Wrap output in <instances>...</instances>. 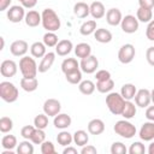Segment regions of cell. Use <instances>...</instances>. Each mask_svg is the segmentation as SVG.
Listing matches in <instances>:
<instances>
[{"mask_svg":"<svg viewBox=\"0 0 154 154\" xmlns=\"http://www.w3.org/2000/svg\"><path fill=\"white\" fill-rule=\"evenodd\" d=\"M73 14L77 18H87L90 14V5L79 1L73 5Z\"/></svg>","mask_w":154,"mask_h":154,"instance_id":"cell-21","label":"cell"},{"mask_svg":"<svg viewBox=\"0 0 154 154\" xmlns=\"http://www.w3.org/2000/svg\"><path fill=\"white\" fill-rule=\"evenodd\" d=\"M72 49H73L72 42H71L70 40H66V38L60 40V41L58 42V45L55 46V53H57L58 55H60V57H65V55L70 54Z\"/></svg>","mask_w":154,"mask_h":154,"instance_id":"cell-20","label":"cell"},{"mask_svg":"<svg viewBox=\"0 0 154 154\" xmlns=\"http://www.w3.org/2000/svg\"><path fill=\"white\" fill-rule=\"evenodd\" d=\"M18 96H19L18 88L13 83H11L8 81H2L0 83V97L5 102L12 103V102L17 101Z\"/></svg>","mask_w":154,"mask_h":154,"instance_id":"cell-4","label":"cell"},{"mask_svg":"<svg viewBox=\"0 0 154 154\" xmlns=\"http://www.w3.org/2000/svg\"><path fill=\"white\" fill-rule=\"evenodd\" d=\"M122 19H123V14H122L119 8L113 7V8L107 10V12H106V22L109 25L117 26V25H119L122 23Z\"/></svg>","mask_w":154,"mask_h":154,"instance_id":"cell-15","label":"cell"},{"mask_svg":"<svg viewBox=\"0 0 154 154\" xmlns=\"http://www.w3.org/2000/svg\"><path fill=\"white\" fill-rule=\"evenodd\" d=\"M30 141L34 143V144H41L42 142L46 141V132L43 129H37L35 128L31 137H30Z\"/></svg>","mask_w":154,"mask_h":154,"instance_id":"cell-40","label":"cell"},{"mask_svg":"<svg viewBox=\"0 0 154 154\" xmlns=\"http://www.w3.org/2000/svg\"><path fill=\"white\" fill-rule=\"evenodd\" d=\"M79 67H81L82 72H84V73H88V75L94 73V72H96V70L99 67V60L95 55L90 54L89 57L81 59Z\"/></svg>","mask_w":154,"mask_h":154,"instance_id":"cell-8","label":"cell"},{"mask_svg":"<svg viewBox=\"0 0 154 154\" xmlns=\"http://www.w3.org/2000/svg\"><path fill=\"white\" fill-rule=\"evenodd\" d=\"M95 78H96V81H105V79H108V78H111V72L107 71V70H99V71H96V73H95Z\"/></svg>","mask_w":154,"mask_h":154,"instance_id":"cell-48","label":"cell"},{"mask_svg":"<svg viewBox=\"0 0 154 154\" xmlns=\"http://www.w3.org/2000/svg\"><path fill=\"white\" fill-rule=\"evenodd\" d=\"M17 153L18 154H32L34 153V146L30 140H24L19 142L17 146Z\"/></svg>","mask_w":154,"mask_h":154,"instance_id":"cell-37","label":"cell"},{"mask_svg":"<svg viewBox=\"0 0 154 154\" xmlns=\"http://www.w3.org/2000/svg\"><path fill=\"white\" fill-rule=\"evenodd\" d=\"M19 71L23 77H36L38 72V66L34 59V57L24 55L19 60Z\"/></svg>","mask_w":154,"mask_h":154,"instance_id":"cell-5","label":"cell"},{"mask_svg":"<svg viewBox=\"0 0 154 154\" xmlns=\"http://www.w3.org/2000/svg\"><path fill=\"white\" fill-rule=\"evenodd\" d=\"M97 149L91 144H85L81 148V154H96Z\"/></svg>","mask_w":154,"mask_h":154,"instance_id":"cell-50","label":"cell"},{"mask_svg":"<svg viewBox=\"0 0 154 154\" xmlns=\"http://www.w3.org/2000/svg\"><path fill=\"white\" fill-rule=\"evenodd\" d=\"M20 88L28 93L35 91L38 88V81L36 77H23L20 79Z\"/></svg>","mask_w":154,"mask_h":154,"instance_id":"cell-22","label":"cell"},{"mask_svg":"<svg viewBox=\"0 0 154 154\" xmlns=\"http://www.w3.org/2000/svg\"><path fill=\"white\" fill-rule=\"evenodd\" d=\"M146 118L154 122V106H148L146 109Z\"/></svg>","mask_w":154,"mask_h":154,"instance_id":"cell-53","label":"cell"},{"mask_svg":"<svg viewBox=\"0 0 154 154\" xmlns=\"http://www.w3.org/2000/svg\"><path fill=\"white\" fill-rule=\"evenodd\" d=\"M18 1H20V0H18Z\"/></svg>","mask_w":154,"mask_h":154,"instance_id":"cell-60","label":"cell"},{"mask_svg":"<svg viewBox=\"0 0 154 154\" xmlns=\"http://www.w3.org/2000/svg\"><path fill=\"white\" fill-rule=\"evenodd\" d=\"M17 70H18V67H17L16 61L10 60V59L4 60L0 65V73L2 77H6V78H8V77L11 78V77L16 76Z\"/></svg>","mask_w":154,"mask_h":154,"instance_id":"cell-14","label":"cell"},{"mask_svg":"<svg viewBox=\"0 0 154 154\" xmlns=\"http://www.w3.org/2000/svg\"><path fill=\"white\" fill-rule=\"evenodd\" d=\"M20 4L24 8H32L36 6L37 0H20Z\"/></svg>","mask_w":154,"mask_h":154,"instance_id":"cell-52","label":"cell"},{"mask_svg":"<svg viewBox=\"0 0 154 154\" xmlns=\"http://www.w3.org/2000/svg\"><path fill=\"white\" fill-rule=\"evenodd\" d=\"M6 16L11 23H19L25 18V10L22 5H13L7 10Z\"/></svg>","mask_w":154,"mask_h":154,"instance_id":"cell-9","label":"cell"},{"mask_svg":"<svg viewBox=\"0 0 154 154\" xmlns=\"http://www.w3.org/2000/svg\"><path fill=\"white\" fill-rule=\"evenodd\" d=\"M41 153L42 154H54L55 147L51 141H45L41 143Z\"/></svg>","mask_w":154,"mask_h":154,"instance_id":"cell-45","label":"cell"},{"mask_svg":"<svg viewBox=\"0 0 154 154\" xmlns=\"http://www.w3.org/2000/svg\"><path fill=\"white\" fill-rule=\"evenodd\" d=\"M113 130H114V132H116L118 136H120V137H123V138H126V140L132 138V137L136 135V132H137L136 126H135L132 123H130L129 119L118 120V122L114 124Z\"/></svg>","mask_w":154,"mask_h":154,"instance_id":"cell-3","label":"cell"},{"mask_svg":"<svg viewBox=\"0 0 154 154\" xmlns=\"http://www.w3.org/2000/svg\"><path fill=\"white\" fill-rule=\"evenodd\" d=\"M89 142V135L84 130H76L73 134V143L77 144L78 147H83L88 144Z\"/></svg>","mask_w":154,"mask_h":154,"instance_id":"cell-33","label":"cell"},{"mask_svg":"<svg viewBox=\"0 0 154 154\" xmlns=\"http://www.w3.org/2000/svg\"><path fill=\"white\" fill-rule=\"evenodd\" d=\"M13 129V122L10 117H1L0 118V131L2 134H7Z\"/></svg>","mask_w":154,"mask_h":154,"instance_id":"cell-42","label":"cell"},{"mask_svg":"<svg viewBox=\"0 0 154 154\" xmlns=\"http://www.w3.org/2000/svg\"><path fill=\"white\" fill-rule=\"evenodd\" d=\"M128 152H129V154H144L146 153V148H144V144L142 142L136 141V142L130 144Z\"/></svg>","mask_w":154,"mask_h":154,"instance_id":"cell-43","label":"cell"},{"mask_svg":"<svg viewBox=\"0 0 154 154\" xmlns=\"http://www.w3.org/2000/svg\"><path fill=\"white\" fill-rule=\"evenodd\" d=\"M114 88V81L112 78L105 81H96V90L102 94H108Z\"/></svg>","mask_w":154,"mask_h":154,"instance_id":"cell-26","label":"cell"},{"mask_svg":"<svg viewBox=\"0 0 154 154\" xmlns=\"http://www.w3.org/2000/svg\"><path fill=\"white\" fill-rule=\"evenodd\" d=\"M111 153L112 154H126L128 148L123 142H113L111 146Z\"/></svg>","mask_w":154,"mask_h":154,"instance_id":"cell-44","label":"cell"},{"mask_svg":"<svg viewBox=\"0 0 154 154\" xmlns=\"http://www.w3.org/2000/svg\"><path fill=\"white\" fill-rule=\"evenodd\" d=\"M87 129H88V132L90 135H101L103 131H105V123L99 119V118H95V119H91L88 125H87Z\"/></svg>","mask_w":154,"mask_h":154,"instance_id":"cell-19","label":"cell"},{"mask_svg":"<svg viewBox=\"0 0 154 154\" xmlns=\"http://www.w3.org/2000/svg\"><path fill=\"white\" fill-rule=\"evenodd\" d=\"M61 111V103L57 99H47L43 102V113H46L48 117H55Z\"/></svg>","mask_w":154,"mask_h":154,"instance_id":"cell-10","label":"cell"},{"mask_svg":"<svg viewBox=\"0 0 154 154\" xmlns=\"http://www.w3.org/2000/svg\"><path fill=\"white\" fill-rule=\"evenodd\" d=\"M71 123H72V119L69 114L66 113H59L54 117L53 119V124L57 129L59 130H65L67 129L69 126H71Z\"/></svg>","mask_w":154,"mask_h":154,"instance_id":"cell-17","label":"cell"},{"mask_svg":"<svg viewBox=\"0 0 154 154\" xmlns=\"http://www.w3.org/2000/svg\"><path fill=\"white\" fill-rule=\"evenodd\" d=\"M138 5L140 7H144V8H154V0H138Z\"/></svg>","mask_w":154,"mask_h":154,"instance_id":"cell-51","label":"cell"},{"mask_svg":"<svg viewBox=\"0 0 154 154\" xmlns=\"http://www.w3.org/2000/svg\"><path fill=\"white\" fill-rule=\"evenodd\" d=\"M94 37L100 43H108V42L112 41V32L109 30L105 29V28H100V29L95 30Z\"/></svg>","mask_w":154,"mask_h":154,"instance_id":"cell-25","label":"cell"},{"mask_svg":"<svg viewBox=\"0 0 154 154\" xmlns=\"http://www.w3.org/2000/svg\"><path fill=\"white\" fill-rule=\"evenodd\" d=\"M135 103L137 107L141 108H147L149 106V103L152 102V97H150V91L148 89H138L136 95H135Z\"/></svg>","mask_w":154,"mask_h":154,"instance_id":"cell-11","label":"cell"},{"mask_svg":"<svg viewBox=\"0 0 154 154\" xmlns=\"http://www.w3.org/2000/svg\"><path fill=\"white\" fill-rule=\"evenodd\" d=\"M138 136L144 142L153 141L154 140V122L148 120V122L143 123L138 131Z\"/></svg>","mask_w":154,"mask_h":154,"instance_id":"cell-12","label":"cell"},{"mask_svg":"<svg viewBox=\"0 0 154 154\" xmlns=\"http://www.w3.org/2000/svg\"><path fill=\"white\" fill-rule=\"evenodd\" d=\"M146 36L149 41H154V19H152L146 28Z\"/></svg>","mask_w":154,"mask_h":154,"instance_id":"cell-47","label":"cell"},{"mask_svg":"<svg viewBox=\"0 0 154 154\" xmlns=\"http://www.w3.org/2000/svg\"><path fill=\"white\" fill-rule=\"evenodd\" d=\"M136 18L141 23H149L153 18V10L144 8V7H138V10L136 11Z\"/></svg>","mask_w":154,"mask_h":154,"instance_id":"cell-30","label":"cell"},{"mask_svg":"<svg viewBox=\"0 0 154 154\" xmlns=\"http://www.w3.org/2000/svg\"><path fill=\"white\" fill-rule=\"evenodd\" d=\"M55 55H57V53H54V52H48L45 54V57L41 59V63L38 64L40 73H45L52 67V65L54 64V60H55Z\"/></svg>","mask_w":154,"mask_h":154,"instance_id":"cell-16","label":"cell"},{"mask_svg":"<svg viewBox=\"0 0 154 154\" xmlns=\"http://www.w3.org/2000/svg\"><path fill=\"white\" fill-rule=\"evenodd\" d=\"M42 42L46 45V47H55L59 42L58 40V36L55 32L53 31H47L45 35H43V38H42Z\"/></svg>","mask_w":154,"mask_h":154,"instance_id":"cell-39","label":"cell"},{"mask_svg":"<svg viewBox=\"0 0 154 154\" xmlns=\"http://www.w3.org/2000/svg\"><path fill=\"white\" fill-rule=\"evenodd\" d=\"M24 22H25V24H26L28 26L35 28V26H38V25L42 23V16H41V13H38L37 11L30 10L29 12L25 13Z\"/></svg>","mask_w":154,"mask_h":154,"instance_id":"cell-18","label":"cell"},{"mask_svg":"<svg viewBox=\"0 0 154 154\" xmlns=\"http://www.w3.org/2000/svg\"><path fill=\"white\" fill-rule=\"evenodd\" d=\"M136 51H135V46L131 43H125L119 48L118 52V60L122 64H130L134 58H135Z\"/></svg>","mask_w":154,"mask_h":154,"instance_id":"cell-6","label":"cell"},{"mask_svg":"<svg viewBox=\"0 0 154 154\" xmlns=\"http://www.w3.org/2000/svg\"><path fill=\"white\" fill-rule=\"evenodd\" d=\"M73 51H75V54L77 58H87L91 54V47L89 43L87 42H81V43H77L75 47H73Z\"/></svg>","mask_w":154,"mask_h":154,"instance_id":"cell-24","label":"cell"},{"mask_svg":"<svg viewBox=\"0 0 154 154\" xmlns=\"http://www.w3.org/2000/svg\"><path fill=\"white\" fill-rule=\"evenodd\" d=\"M95 30H96V20H94V19L84 22L79 28V32L83 36H89V35L94 34Z\"/></svg>","mask_w":154,"mask_h":154,"instance_id":"cell-35","label":"cell"},{"mask_svg":"<svg viewBox=\"0 0 154 154\" xmlns=\"http://www.w3.org/2000/svg\"><path fill=\"white\" fill-rule=\"evenodd\" d=\"M18 146L17 137L14 135H5L1 138V147L2 149H14Z\"/></svg>","mask_w":154,"mask_h":154,"instance_id":"cell-36","label":"cell"},{"mask_svg":"<svg viewBox=\"0 0 154 154\" xmlns=\"http://www.w3.org/2000/svg\"><path fill=\"white\" fill-rule=\"evenodd\" d=\"M77 69H81V67H79V63L75 58H66L61 63V71L64 72V75Z\"/></svg>","mask_w":154,"mask_h":154,"instance_id":"cell-28","label":"cell"},{"mask_svg":"<svg viewBox=\"0 0 154 154\" xmlns=\"http://www.w3.org/2000/svg\"><path fill=\"white\" fill-rule=\"evenodd\" d=\"M90 16L94 19H100L106 16V8L101 1H94L90 4Z\"/></svg>","mask_w":154,"mask_h":154,"instance_id":"cell-23","label":"cell"},{"mask_svg":"<svg viewBox=\"0 0 154 154\" xmlns=\"http://www.w3.org/2000/svg\"><path fill=\"white\" fill-rule=\"evenodd\" d=\"M29 49V45L24 40H16L10 46V52L14 57H24Z\"/></svg>","mask_w":154,"mask_h":154,"instance_id":"cell-13","label":"cell"},{"mask_svg":"<svg viewBox=\"0 0 154 154\" xmlns=\"http://www.w3.org/2000/svg\"><path fill=\"white\" fill-rule=\"evenodd\" d=\"M153 10H154V8H153ZM153 13H154V11H153Z\"/></svg>","mask_w":154,"mask_h":154,"instance_id":"cell-59","label":"cell"},{"mask_svg":"<svg viewBox=\"0 0 154 154\" xmlns=\"http://www.w3.org/2000/svg\"><path fill=\"white\" fill-rule=\"evenodd\" d=\"M63 154H77V149L72 146H66L63 150Z\"/></svg>","mask_w":154,"mask_h":154,"instance_id":"cell-55","label":"cell"},{"mask_svg":"<svg viewBox=\"0 0 154 154\" xmlns=\"http://www.w3.org/2000/svg\"><path fill=\"white\" fill-rule=\"evenodd\" d=\"M136 107H137L136 103H134L131 100H126L125 106H124V108H123L120 116H122L124 119H131V118H134V117L136 116V112H137Z\"/></svg>","mask_w":154,"mask_h":154,"instance_id":"cell-27","label":"cell"},{"mask_svg":"<svg viewBox=\"0 0 154 154\" xmlns=\"http://www.w3.org/2000/svg\"><path fill=\"white\" fill-rule=\"evenodd\" d=\"M125 102H126V100L122 96L120 93L111 91L106 96V106L109 109V112L114 116H120L122 114V111L125 106Z\"/></svg>","mask_w":154,"mask_h":154,"instance_id":"cell-2","label":"cell"},{"mask_svg":"<svg viewBox=\"0 0 154 154\" xmlns=\"http://www.w3.org/2000/svg\"><path fill=\"white\" fill-rule=\"evenodd\" d=\"M34 130H35V125H25L20 129V136L24 140H30Z\"/></svg>","mask_w":154,"mask_h":154,"instance_id":"cell-46","label":"cell"},{"mask_svg":"<svg viewBox=\"0 0 154 154\" xmlns=\"http://www.w3.org/2000/svg\"><path fill=\"white\" fill-rule=\"evenodd\" d=\"M30 53L34 58H43L45 54L47 53L46 52V45L43 42H34L31 46H30Z\"/></svg>","mask_w":154,"mask_h":154,"instance_id":"cell-31","label":"cell"},{"mask_svg":"<svg viewBox=\"0 0 154 154\" xmlns=\"http://www.w3.org/2000/svg\"><path fill=\"white\" fill-rule=\"evenodd\" d=\"M0 41H1V47H0V51L4 49V46H5V41H4V37H0Z\"/></svg>","mask_w":154,"mask_h":154,"instance_id":"cell-57","label":"cell"},{"mask_svg":"<svg viewBox=\"0 0 154 154\" xmlns=\"http://www.w3.org/2000/svg\"><path fill=\"white\" fill-rule=\"evenodd\" d=\"M146 59L150 66H154V47H149L146 51Z\"/></svg>","mask_w":154,"mask_h":154,"instance_id":"cell-49","label":"cell"},{"mask_svg":"<svg viewBox=\"0 0 154 154\" xmlns=\"http://www.w3.org/2000/svg\"><path fill=\"white\" fill-rule=\"evenodd\" d=\"M140 26V22L138 19L132 16V14H126L125 17H123L122 23H120V28L125 34H134L138 30Z\"/></svg>","mask_w":154,"mask_h":154,"instance_id":"cell-7","label":"cell"},{"mask_svg":"<svg viewBox=\"0 0 154 154\" xmlns=\"http://www.w3.org/2000/svg\"><path fill=\"white\" fill-rule=\"evenodd\" d=\"M57 142L63 146V147H66V146H71V143L73 142V135L70 134L69 131L66 130H61L58 135H57Z\"/></svg>","mask_w":154,"mask_h":154,"instance_id":"cell-34","label":"cell"},{"mask_svg":"<svg viewBox=\"0 0 154 154\" xmlns=\"http://www.w3.org/2000/svg\"><path fill=\"white\" fill-rule=\"evenodd\" d=\"M12 0H0V11H6L7 7H10Z\"/></svg>","mask_w":154,"mask_h":154,"instance_id":"cell-54","label":"cell"},{"mask_svg":"<svg viewBox=\"0 0 154 154\" xmlns=\"http://www.w3.org/2000/svg\"><path fill=\"white\" fill-rule=\"evenodd\" d=\"M136 93H137V88L132 83H125V84H123V87L120 89V94L125 100H132L135 97Z\"/></svg>","mask_w":154,"mask_h":154,"instance_id":"cell-29","label":"cell"},{"mask_svg":"<svg viewBox=\"0 0 154 154\" xmlns=\"http://www.w3.org/2000/svg\"><path fill=\"white\" fill-rule=\"evenodd\" d=\"M150 97H152V102L154 103V89L150 91Z\"/></svg>","mask_w":154,"mask_h":154,"instance_id":"cell-58","label":"cell"},{"mask_svg":"<svg viewBox=\"0 0 154 154\" xmlns=\"http://www.w3.org/2000/svg\"><path fill=\"white\" fill-rule=\"evenodd\" d=\"M41 16H42L41 24H42L43 29H46L47 31H53V32H55L57 30L60 29V25H61L60 18L53 8H45L42 11Z\"/></svg>","mask_w":154,"mask_h":154,"instance_id":"cell-1","label":"cell"},{"mask_svg":"<svg viewBox=\"0 0 154 154\" xmlns=\"http://www.w3.org/2000/svg\"><path fill=\"white\" fill-rule=\"evenodd\" d=\"M96 89V84L90 79H84L78 84V90L83 95H91Z\"/></svg>","mask_w":154,"mask_h":154,"instance_id":"cell-32","label":"cell"},{"mask_svg":"<svg viewBox=\"0 0 154 154\" xmlns=\"http://www.w3.org/2000/svg\"><path fill=\"white\" fill-rule=\"evenodd\" d=\"M34 125L37 129H46L48 126V116L46 113H40L34 118Z\"/></svg>","mask_w":154,"mask_h":154,"instance_id":"cell-41","label":"cell"},{"mask_svg":"<svg viewBox=\"0 0 154 154\" xmlns=\"http://www.w3.org/2000/svg\"><path fill=\"white\" fill-rule=\"evenodd\" d=\"M65 78L71 84H79L82 82V70L77 69L71 72H67V73H65Z\"/></svg>","mask_w":154,"mask_h":154,"instance_id":"cell-38","label":"cell"},{"mask_svg":"<svg viewBox=\"0 0 154 154\" xmlns=\"http://www.w3.org/2000/svg\"><path fill=\"white\" fill-rule=\"evenodd\" d=\"M147 152H148V154H154V141H150V144H149Z\"/></svg>","mask_w":154,"mask_h":154,"instance_id":"cell-56","label":"cell"}]
</instances>
